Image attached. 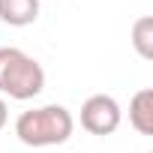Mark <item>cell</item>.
Returning <instances> with one entry per match:
<instances>
[{
  "instance_id": "cell-5",
  "label": "cell",
  "mask_w": 153,
  "mask_h": 153,
  "mask_svg": "<svg viewBox=\"0 0 153 153\" xmlns=\"http://www.w3.org/2000/svg\"><path fill=\"white\" fill-rule=\"evenodd\" d=\"M129 123L138 135H153V90L144 87L129 102Z\"/></svg>"
},
{
  "instance_id": "cell-1",
  "label": "cell",
  "mask_w": 153,
  "mask_h": 153,
  "mask_svg": "<svg viewBox=\"0 0 153 153\" xmlns=\"http://www.w3.org/2000/svg\"><path fill=\"white\" fill-rule=\"evenodd\" d=\"M72 132H75V120L69 108L57 102L21 111L15 120V135L27 147H57V144H66Z\"/></svg>"
},
{
  "instance_id": "cell-7",
  "label": "cell",
  "mask_w": 153,
  "mask_h": 153,
  "mask_svg": "<svg viewBox=\"0 0 153 153\" xmlns=\"http://www.w3.org/2000/svg\"><path fill=\"white\" fill-rule=\"evenodd\" d=\"M6 120H9V105H6V99L0 96V129L6 126Z\"/></svg>"
},
{
  "instance_id": "cell-6",
  "label": "cell",
  "mask_w": 153,
  "mask_h": 153,
  "mask_svg": "<svg viewBox=\"0 0 153 153\" xmlns=\"http://www.w3.org/2000/svg\"><path fill=\"white\" fill-rule=\"evenodd\" d=\"M132 48L141 60H153V15H141L132 24Z\"/></svg>"
},
{
  "instance_id": "cell-4",
  "label": "cell",
  "mask_w": 153,
  "mask_h": 153,
  "mask_svg": "<svg viewBox=\"0 0 153 153\" xmlns=\"http://www.w3.org/2000/svg\"><path fill=\"white\" fill-rule=\"evenodd\" d=\"M39 18V0H0V21L9 27H30Z\"/></svg>"
},
{
  "instance_id": "cell-2",
  "label": "cell",
  "mask_w": 153,
  "mask_h": 153,
  "mask_svg": "<svg viewBox=\"0 0 153 153\" xmlns=\"http://www.w3.org/2000/svg\"><path fill=\"white\" fill-rule=\"evenodd\" d=\"M45 90V69L21 48H0V96L27 102Z\"/></svg>"
},
{
  "instance_id": "cell-3",
  "label": "cell",
  "mask_w": 153,
  "mask_h": 153,
  "mask_svg": "<svg viewBox=\"0 0 153 153\" xmlns=\"http://www.w3.org/2000/svg\"><path fill=\"white\" fill-rule=\"evenodd\" d=\"M120 120H123L120 102H117L114 96H108V93H93V96H87L84 105H81V126H84L90 135L105 138V135L117 132Z\"/></svg>"
}]
</instances>
